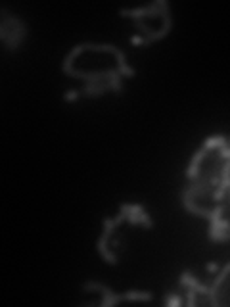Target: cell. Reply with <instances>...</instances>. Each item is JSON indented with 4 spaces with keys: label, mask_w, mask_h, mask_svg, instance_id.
<instances>
[{
    "label": "cell",
    "mask_w": 230,
    "mask_h": 307,
    "mask_svg": "<svg viewBox=\"0 0 230 307\" xmlns=\"http://www.w3.org/2000/svg\"><path fill=\"white\" fill-rule=\"evenodd\" d=\"M123 221H127V215H125L123 211H119V215L115 219H104V234L100 236V240H98V252H100V256L106 259V263H110V265H115V263H117V256L110 250L108 240L112 238V234L115 232V229H117Z\"/></svg>",
    "instance_id": "cell-1"
},
{
    "label": "cell",
    "mask_w": 230,
    "mask_h": 307,
    "mask_svg": "<svg viewBox=\"0 0 230 307\" xmlns=\"http://www.w3.org/2000/svg\"><path fill=\"white\" fill-rule=\"evenodd\" d=\"M10 23H12V33H10V37H8V40H6L4 44H6L8 50L13 52L19 48V44H21L23 38L27 37V27H25V23H23L19 17H15V15L10 17Z\"/></svg>",
    "instance_id": "cell-2"
},
{
    "label": "cell",
    "mask_w": 230,
    "mask_h": 307,
    "mask_svg": "<svg viewBox=\"0 0 230 307\" xmlns=\"http://www.w3.org/2000/svg\"><path fill=\"white\" fill-rule=\"evenodd\" d=\"M83 290H87V292H100V294L104 296V300L100 302V306L102 307H112V306H115V304H119L121 300H125L123 294L121 296L114 294L110 288H106L100 282H85V284H83Z\"/></svg>",
    "instance_id": "cell-3"
},
{
    "label": "cell",
    "mask_w": 230,
    "mask_h": 307,
    "mask_svg": "<svg viewBox=\"0 0 230 307\" xmlns=\"http://www.w3.org/2000/svg\"><path fill=\"white\" fill-rule=\"evenodd\" d=\"M108 90H112L110 89V83L106 79H96V81H87V85L83 89V94L87 98H98V96L106 94Z\"/></svg>",
    "instance_id": "cell-4"
},
{
    "label": "cell",
    "mask_w": 230,
    "mask_h": 307,
    "mask_svg": "<svg viewBox=\"0 0 230 307\" xmlns=\"http://www.w3.org/2000/svg\"><path fill=\"white\" fill-rule=\"evenodd\" d=\"M227 142H229V139H227L225 135H215V137H209V139L204 142V148L211 152V150H217L221 146H225Z\"/></svg>",
    "instance_id": "cell-5"
},
{
    "label": "cell",
    "mask_w": 230,
    "mask_h": 307,
    "mask_svg": "<svg viewBox=\"0 0 230 307\" xmlns=\"http://www.w3.org/2000/svg\"><path fill=\"white\" fill-rule=\"evenodd\" d=\"M209 240H213V242H229L230 230L229 229H211V227H209Z\"/></svg>",
    "instance_id": "cell-6"
},
{
    "label": "cell",
    "mask_w": 230,
    "mask_h": 307,
    "mask_svg": "<svg viewBox=\"0 0 230 307\" xmlns=\"http://www.w3.org/2000/svg\"><path fill=\"white\" fill-rule=\"evenodd\" d=\"M163 304H165V306H182V304H184V298L180 296V292L173 290V292H167L165 294Z\"/></svg>",
    "instance_id": "cell-7"
},
{
    "label": "cell",
    "mask_w": 230,
    "mask_h": 307,
    "mask_svg": "<svg viewBox=\"0 0 230 307\" xmlns=\"http://www.w3.org/2000/svg\"><path fill=\"white\" fill-rule=\"evenodd\" d=\"M123 298L125 300H128V302H134V300H152V292H138V290H128V292H125L123 294Z\"/></svg>",
    "instance_id": "cell-8"
},
{
    "label": "cell",
    "mask_w": 230,
    "mask_h": 307,
    "mask_svg": "<svg viewBox=\"0 0 230 307\" xmlns=\"http://www.w3.org/2000/svg\"><path fill=\"white\" fill-rule=\"evenodd\" d=\"M117 71H119V75H121V77H127V79L134 77V69H132V67H128L127 62H125V64H119Z\"/></svg>",
    "instance_id": "cell-9"
},
{
    "label": "cell",
    "mask_w": 230,
    "mask_h": 307,
    "mask_svg": "<svg viewBox=\"0 0 230 307\" xmlns=\"http://www.w3.org/2000/svg\"><path fill=\"white\" fill-rule=\"evenodd\" d=\"M138 217H140V225H142V227H146V229H152V227H153V221L150 219V215L146 213V209L138 213Z\"/></svg>",
    "instance_id": "cell-10"
},
{
    "label": "cell",
    "mask_w": 230,
    "mask_h": 307,
    "mask_svg": "<svg viewBox=\"0 0 230 307\" xmlns=\"http://www.w3.org/2000/svg\"><path fill=\"white\" fill-rule=\"evenodd\" d=\"M184 294H186V304L190 307L196 306V296H198V292L192 290V288H184Z\"/></svg>",
    "instance_id": "cell-11"
},
{
    "label": "cell",
    "mask_w": 230,
    "mask_h": 307,
    "mask_svg": "<svg viewBox=\"0 0 230 307\" xmlns=\"http://www.w3.org/2000/svg\"><path fill=\"white\" fill-rule=\"evenodd\" d=\"M75 98H79V92H77V90H69V92L65 94V100H67V102H73Z\"/></svg>",
    "instance_id": "cell-12"
},
{
    "label": "cell",
    "mask_w": 230,
    "mask_h": 307,
    "mask_svg": "<svg viewBox=\"0 0 230 307\" xmlns=\"http://www.w3.org/2000/svg\"><path fill=\"white\" fill-rule=\"evenodd\" d=\"M130 42H132V44H138V46H146V42H144V37H132V38H130Z\"/></svg>",
    "instance_id": "cell-13"
},
{
    "label": "cell",
    "mask_w": 230,
    "mask_h": 307,
    "mask_svg": "<svg viewBox=\"0 0 230 307\" xmlns=\"http://www.w3.org/2000/svg\"><path fill=\"white\" fill-rule=\"evenodd\" d=\"M219 265L217 263H207V273H217Z\"/></svg>",
    "instance_id": "cell-14"
}]
</instances>
